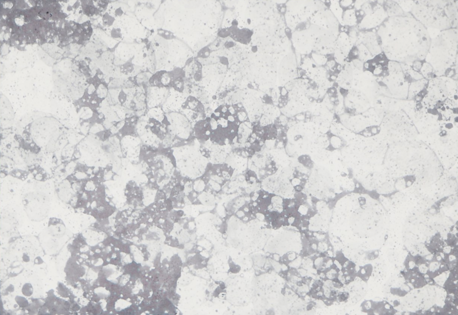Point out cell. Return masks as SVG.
Instances as JSON below:
<instances>
[{
    "mask_svg": "<svg viewBox=\"0 0 458 315\" xmlns=\"http://www.w3.org/2000/svg\"><path fill=\"white\" fill-rule=\"evenodd\" d=\"M19 130L17 136L22 146L35 153H48L56 150L62 127L54 117L44 116L22 122Z\"/></svg>",
    "mask_w": 458,
    "mask_h": 315,
    "instance_id": "6da1fadb",
    "label": "cell"
},
{
    "mask_svg": "<svg viewBox=\"0 0 458 315\" xmlns=\"http://www.w3.org/2000/svg\"><path fill=\"white\" fill-rule=\"evenodd\" d=\"M281 95L286 100V107L291 114L307 110L321 98L319 93L312 89L308 81L302 77L285 84L281 90Z\"/></svg>",
    "mask_w": 458,
    "mask_h": 315,
    "instance_id": "7a4b0ae2",
    "label": "cell"
},
{
    "mask_svg": "<svg viewBox=\"0 0 458 315\" xmlns=\"http://www.w3.org/2000/svg\"><path fill=\"white\" fill-rule=\"evenodd\" d=\"M286 16L288 27L293 31L301 24L308 22L317 10L326 7L321 1H290L286 6Z\"/></svg>",
    "mask_w": 458,
    "mask_h": 315,
    "instance_id": "3957f363",
    "label": "cell"
},
{
    "mask_svg": "<svg viewBox=\"0 0 458 315\" xmlns=\"http://www.w3.org/2000/svg\"><path fill=\"white\" fill-rule=\"evenodd\" d=\"M299 77L307 79L314 88L319 89L321 97L327 93L331 86L327 70L317 65L311 58L303 60L299 65Z\"/></svg>",
    "mask_w": 458,
    "mask_h": 315,
    "instance_id": "277c9868",
    "label": "cell"
},
{
    "mask_svg": "<svg viewBox=\"0 0 458 315\" xmlns=\"http://www.w3.org/2000/svg\"><path fill=\"white\" fill-rule=\"evenodd\" d=\"M320 26L309 21L299 25L292 34V40L299 53L308 55L312 52V45L315 34Z\"/></svg>",
    "mask_w": 458,
    "mask_h": 315,
    "instance_id": "5b68a950",
    "label": "cell"
},
{
    "mask_svg": "<svg viewBox=\"0 0 458 315\" xmlns=\"http://www.w3.org/2000/svg\"><path fill=\"white\" fill-rule=\"evenodd\" d=\"M337 37L333 32L320 27L312 43V52L322 57L333 54Z\"/></svg>",
    "mask_w": 458,
    "mask_h": 315,
    "instance_id": "8992f818",
    "label": "cell"
},
{
    "mask_svg": "<svg viewBox=\"0 0 458 315\" xmlns=\"http://www.w3.org/2000/svg\"><path fill=\"white\" fill-rule=\"evenodd\" d=\"M309 22L331 31L338 36L339 22L333 13L327 7L316 11L310 17Z\"/></svg>",
    "mask_w": 458,
    "mask_h": 315,
    "instance_id": "52a82bcc",
    "label": "cell"
},
{
    "mask_svg": "<svg viewBox=\"0 0 458 315\" xmlns=\"http://www.w3.org/2000/svg\"><path fill=\"white\" fill-rule=\"evenodd\" d=\"M354 47V43L345 32L339 33L333 50L334 60L341 65L348 59L350 52Z\"/></svg>",
    "mask_w": 458,
    "mask_h": 315,
    "instance_id": "ba28073f",
    "label": "cell"
},
{
    "mask_svg": "<svg viewBox=\"0 0 458 315\" xmlns=\"http://www.w3.org/2000/svg\"><path fill=\"white\" fill-rule=\"evenodd\" d=\"M280 72V81L281 85L299 77V65L296 56L293 52H289L281 63Z\"/></svg>",
    "mask_w": 458,
    "mask_h": 315,
    "instance_id": "9c48e42d",
    "label": "cell"
},
{
    "mask_svg": "<svg viewBox=\"0 0 458 315\" xmlns=\"http://www.w3.org/2000/svg\"><path fill=\"white\" fill-rule=\"evenodd\" d=\"M354 79V67L352 63L345 61L341 65L340 72L337 79L336 83L341 90H349L352 88Z\"/></svg>",
    "mask_w": 458,
    "mask_h": 315,
    "instance_id": "30bf717a",
    "label": "cell"
},
{
    "mask_svg": "<svg viewBox=\"0 0 458 315\" xmlns=\"http://www.w3.org/2000/svg\"><path fill=\"white\" fill-rule=\"evenodd\" d=\"M362 44L366 47L373 57L382 52L380 44L376 34L373 32L365 34L362 39Z\"/></svg>",
    "mask_w": 458,
    "mask_h": 315,
    "instance_id": "8fae6325",
    "label": "cell"
},
{
    "mask_svg": "<svg viewBox=\"0 0 458 315\" xmlns=\"http://www.w3.org/2000/svg\"><path fill=\"white\" fill-rule=\"evenodd\" d=\"M385 12H386V11H385L384 9L382 7L380 6V7L377 6L376 9L371 13L367 14L365 16L359 27L363 29L372 28L374 27H376L383 21L379 18L378 16Z\"/></svg>",
    "mask_w": 458,
    "mask_h": 315,
    "instance_id": "7c38bea8",
    "label": "cell"
},
{
    "mask_svg": "<svg viewBox=\"0 0 458 315\" xmlns=\"http://www.w3.org/2000/svg\"><path fill=\"white\" fill-rule=\"evenodd\" d=\"M121 72L122 74L128 75L134 71V66L132 61H129L121 67Z\"/></svg>",
    "mask_w": 458,
    "mask_h": 315,
    "instance_id": "4fadbf2b",
    "label": "cell"
},
{
    "mask_svg": "<svg viewBox=\"0 0 458 315\" xmlns=\"http://www.w3.org/2000/svg\"><path fill=\"white\" fill-rule=\"evenodd\" d=\"M157 34L158 36L166 40H172L174 37L173 34L171 32L162 29H158Z\"/></svg>",
    "mask_w": 458,
    "mask_h": 315,
    "instance_id": "5bb4252c",
    "label": "cell"
},
{
    "mask_svg": "<svg viewBox=\"0 0 458 315\" xmlns=\"http://www.w3.org/2000/svg\"><path fill=\"white\" fill-rule=\"evenodd\" d=\"M173 88L178 91H181L183 88V82L181 78L174 80L172 83Z\"/></svg>",
    "mask_w": 458,
    "mask_h": 315,
    "instance_id": "9a60e30c",
    "label": "cell"
},
{
    "mask_svg": "<svg viewBox=\"0 0 458 315\" xmlns=\"http://www.w3.org/2000/svg\"><path fill=\"white\" fill-rule=\"evenodd\" d=\"M112 37L116 39H120L122 37L121 30L120 28L113 29L111 32Z\"/></svg>",
    "mask_w": 458,
    "mask_h": 315,
    "instance_id": "2e32d148",
    "label": "cell"
},
{
    "mask_svg": "<svg viewBox=\"0 0 458 315\" xmlns=\"http://www.w3.org/2000/svg\"><path fill=\"white\" fill-rule=\"evenodd\" d=\"M103 21L105 24L107 25H112L113 23L115 21V19L112 16H111L108 14L104 15Z\"/></svg>",
    "mask_w": 458,
    "mask_h": 315,
    "instance_id": "e0dca14e",
    "label": "cell"
},
{
    "mask_svg": "<svg viewBox=\"0 0 458 315\" xmlns=\"http://www.w3.org/2000/svg\"><path fill=\"white\" fill-rule=\"evenodd\" d=\"M23 292L25 295L30 296L33 293V289L31 285L27 284L24 285L23 289Z\"/></svg>",
    "mask_w": 458,
    "mask_h": 315,
    "instance_id": "ac0fdd59",
    "label": "cell"
},
{
    "mask_svg": "<svg viewBox=\"0 0 458 315\" xmlns=\"http://www.w3.org/2000/svg\"><path fill=\"white\" fill-rule=\"evenodd\" d=\"M127 100V94L122 90L119 95V101L121 104H124Z\"/></svg>",
    "mask_w": 458,
    "mask_h": 315,
    "instance_id": "d6986e66",
    "label": "cell"
},
{
    "mask_svg": "<svg viewBox=\"0 0 458 315\" xmlns=\"http://www.w3.org/2000/svg\"><path fill=\"white\" fill-rule=\"evenodd\" d=\"M339 299L341 301H345L348 299L349 294L347 292H342L339 294Z\"/></svg>",
    "mask_w": 458,
    "mask_h": 315,
    "instance_id": "ffe728a7",
    "label": "cell"
},
{
    "mask_svg": "<svg viewBox=\"0 0 458 315\" xmlns=\"http://www.w3.org/2000/svg\"><path fill=\"white\" fill-rule=\"evenodd\" d=\"M333 282H334V284H333L334 286L336 288H339L343 286V284L338 279L333 280Z\"/></svg>",
    "mask_w": 458,
    "mask_h": 315,
    "instance_id": "44dd1931",
    "label": "cell"
},
{
    "mask_svg": "<svg viewBox=\"0 0 458 315\" xmlns=\"http://www.w3.org/2000/svg\"><path fill=\"white\" fill-rule=\"evenodd\" d=\"M123 13V11H122V10L121 9V8H119V9H118L117 10V11H116V14L117 16H121V15H122Z\"/></svg>",
    "mask_w": 458,
    "mask_h": 315,
    "instance_id": "7402d4cb",
    "label": "cell"
},
{
    "mask_svg": "<svg viewBox=\"0 0 458 315\" xmlns=\"http://www.w3.org/2000/svg\"><path fill=\"white\" fill-rule=\"evenodd\" d=\"M336 292L335 291H332L330 293V295L333 296L336 295Z\"/></svg>",
    "mask_w": 458,
    "mask_h": 315,
    "instance_id": "603a6c76",
    "label": "cell"
}]
</instances>
